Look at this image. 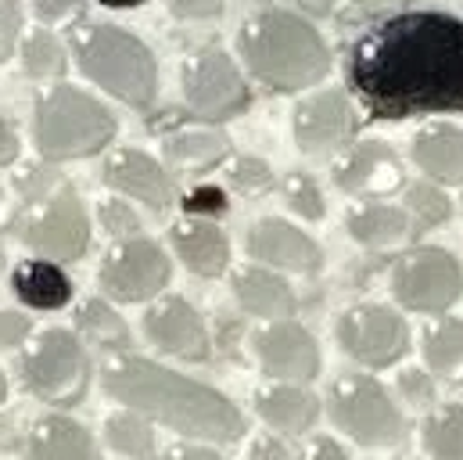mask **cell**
<instances>
[{
  "label": "cell",
  "mask_w": 463,
  "mask_h": 460,
  "mask_svg": "<svg viewBox=\"0 0 463 460\" xmlns=\"http://www.w3.org/2000/svg\"><path fill=\"white\" fill-rule=\"evenodd\" d=\"M352 98L370 119L463 115V18L449 11H395L345 51Z\"/></svg>",
  "instance_id": "1"
},
{
  "label": "cell",
  "mask_w": 463,
  "mask_h": 460,
  "mask_svg": "<svg viewBox=\"0 0 463 460\" xmlns=\"http://www.w3.org/2000/svg\"><path fill=\"white\" fill-rule=\"evenodd\" d=\"M101 385L129 414H140L144 421L151 417L187 439L237 443L248 432V421L220 388L133 352L105 363Z\"/></svg>",
  "instance_id": "2"
},
{
  "label": "cell",
  "mask_w": 463,
  "mask_h": 460,
  "mask_svg": "<svg viewBox=\"0 0 463 460\" xmlns=\"http://www.w3.org/2000/svg\"><path fill=\"white\" fill-rule=\"evenodd\" d=\"M241 58L255 83L273 94H298L331 72V47L320 29L284 7H266L241 25Z\"/></svg>",
  "instance_id": "3"
},
{
  "label": "cell",
  "mask_w": 463,
  "mask_h": 460,
  "mask_svg": "<svg viewBox=\"0 0 463 460\" xmlns=\"http://www.w3.org/2000/svg\"><path fill=\"white\" fill-rule=\"evenodd\" d=\"M72 54L90 83L129 109L147 112L158 98V62L144 40L109 22H83L72 29Z\"/></svg>",
  "instance_id": "4"
},
{
  "label": "cell",
  "mask_w": 463,
  "mask_h": 460,
  "mask_svg": "<svg viewBox=\"0 0 463 460\" xmlns=\"http://www.w3.org/2000/svg\"><path fill=\"white\" fill-rule=\"evenodd\" d=\"M33 137L47 162L98 155L116 137V115L76 87H51L33 112Z\"/></svg>",
  "instance_id": "5"
},
{
  "label": "cell",
  "mask_w": 463,
  "mask_h": 460,
  "mask_svg": "<svg viewBox=\"0 0 463 460\" xmlns=\"http://www.w3.org/2000/svg\"><path fill=\"white\" fill-rule=\"evenodd\" d=\"M18 370H22V385L29 388V396L58 410L83 403L90 388V356L80 342V335L65 328L40 331L33 345L22 352Z\"/></svg>",
  "instance_id": "6"
},
{
  "label": "cell",
  "mask_w": 463,
  "mask_h": 460,
  "mask_svg": "<svg viewBox=\"0 0 463 460\" xmlns=\"http://www.w3.org/2000/svg\"><path fill=\"white\" fill-rule=\"evenodd\" d=\"M331 421L352 443L366 450H395L406 439V417L381 381L370 374H345L331 385L327 396Z\"/></svg>",
  "instance_id": "7"
},
{
  "label": "cell",
  "mask_w": 463,
  "mask_h": 460,
  "mask_svg": "<svg viewBox=\"0 0 463 460\" xmlns=\"http://www.w3.org/2000/svg\"><path fill=\"white\" fill-rule=\"evenodd\" d=\"M251 91L223 47H202L184 65V115L194 122H223L248 112Z\"/></svg>",
  "instance_id": "8"
},
{
  "label": "cell",
  "mask_w": 463,
  "mask_h": 460,
  "mask_svg": "<svg viewBox=\"0 0 463 460\" xmlns=\"http://www.w3.org/2000/svg\"><path fill=\"white\" fill-rule=\"evenodd\" d=\"M14 234L47 263H76L90 248V216L80 195L61 184L14 224Z\"/></svg>",
  "instance_id": "9"
},
{
  "label": "cell",
  "mask_w": 463,
  "mask_h": 460,
  "mask_svg": "<svg viewBox=\"0 0 463 460\" xmlns=\"http://www.w3.org/2000/svg\"><path fill=\"white\" fill-rule=\"evenodd\" d=\"M392 295L413 313H446L463 295V266L446 248H417L392 270Z\"/></svg>",
  "instance_id": "10"
},
{
  "label": "cell",
  "mask_w": 463,
  "mask_h": 460,
  "mask_svg": "<svg viewBox=\"0 0 463 460\" xmlns=\"http://www.w3.org/2000/svg\"><path fill=\"white\" fill-rule=\"evenodd\" d=\"M338 345L355 363L370 370H384L410 352V328L395 310L363 302L338 317Z\"/></svg>",
  "instance_id": "11"
},
{
  "label": "cell",
  "mask_w": 463,
  "mask_h": 460,
  "mask_svg": "<svg viewBox=\"0 0 463 460\" xmlns=\"http://www.w3.org/2000/svg\"><path fill=\"white\" fill-rule=\"evenodd\" d=\"M173 277L169 255L147 237L118 241L101 263V288L116 302H147Z\"/></svg>",
  "instance_id": "12"
},
{
  "label": "cell",
  "mask_w": 463,
  "mask_h": 460,
  "mask_svg": "<svg viewBox=\"0 0 463 460\" xmlns=\"http://www.w3.org/2000/svg\"><path fill=\"white\" fill-rule=\"evenodd\" d=\"M144 335L158 352L187 359V363H205L213 356V335H209L202 313L180 295L158 299L144 313Z\"/></svg>",
  "instance_id": "13"
},
{
  "label": "cell",
  "mask_w": 463,
  "mask_h": 460,
  "mask_svg": "<svg viewBox=\"0 0 463 460\" xmlns=\"http://www.w3.org/2000/svg\"><path fill=\"white\" fill-rule=\"evenodd\" d=\"M355 109L345 91H320L291 115V137L306 155H327L348 148L355 137Z\"/></svg>",
  "instance_id": "14"
},
{
  "label": "cell",
  "mask_w": 463,
  "mask_h": 460,
  "mask_svg": "<svg viewBox=\"0 0 463 460\" xmlns=\"http://www.w3.org/2000/svg\"><path fill=\"white\" fill-rule=\"evenodd\" d=\"M335 184L352 198L381 202L406 187V169L384 140H363L348 148V155L335 166Z\"/></svg>",
  "instance_id": "15"
},
{
  "label": "cell",
  "mask_w": 463,
  "mask_h": 460,
  "mask_svg": "<svg viewBox=\"0 0 463 460\" xmlns=\"http://www.w3.org/2000/svg\"><path fill=\"white\" fill-rule=\"evenodd\" d=\"M255 356L269 378L280 385H306L320 374L317 339L298 321H277L255 335Z\"/></svg>",
  "instance_id": "16"
},
{
  "label": "cell",
  "mask_w": 463,
  "mask_h": 460,
  "mask_svg": "<svg viewBox=\"0 0 463 460\" xmlns=\"http://www.w3.org/2000/svg\"><path fill=\"white\" fill-rule=\"evenodd\" d=\"M248 255L266 270L273 266V270H291V273H317L324 266L320 244L306 230L277 216H266L248 230Z\"/></svg>",
  "instance_id": "17"
},
{
  "label": "cell",
  "mask_w": 463,
  "mask_h": 460,
  "mask_svg": "<svg viewBox=\"0 0 463 460\" xmlns=\"http://www.w3.org/2000/svg\"><path fill=\"white\" fill-rule=\"evenodd\" d=\"M105 184L116 195L137 198L151 213H165L173 206V177L162 169V162H155L151 155H144L137 148H118L109 155Z\"/></svg>",
  "instance_id": "18"
},
{
  "label": "cell",
  "mask_w": 463,
  "mask_h": 460,
  "mask_svg": "<svg viewBox=\"0 0 463 460\" xmlns=\"http://www.w3.org/2000/svg\"><path fill=\"white\" fill-rule=\"evenodd\" d=\"M22 460H101V454L94 446V436L80 421L51 414L25 432Z\"/></svg>",
  "instance_id": "19"
},
{
  "label": "cell",
  "mask_w": 463,
  "mask_h": 460,
  "mask_svg": "<svg viewBox=\"0 0 463 460\" xmlns=\"http://www.w3.org/2000/svg\"><path fill=\"white\" fill-rule=\"evenodd\" d=\"M169 237H173V248H176L180 263L198 277L213 281L231 266V241L213 220H194V216L180 220L169 230Z\"/></svg>",
  "instance_id": "20"
},
{
  "label": "cell",
  "mask_w": 463,
  "mask_h": 460,
  "mask_svg": "<svg viewBox=\"0 0 463 460\" xmlns=\"http://www.w3.org/2000/svg\"><path fill=\"white\" fill-rule=\"evenodd\" d=\"M233 299L244 313L262 317V321H288L298 306L295 292L288 288V281L266 266H244L233 273Z\"/></svg>",
  "instance_id": "21"
},
{
  "label": "cell",
  "mask_w": 463,
  "mask_h": 460,
  "mask_svg": "<svg viewBox=\"0 0 463 460\" xmlns=\"http://www.w3.org/2000/svg\"><path fill=\"white\" fill-rule=\"evenodd\" d=\"M413 162L439 187L463 184V129L449 126V122L420 129L413 140Z\"/></svg>",
  "instance_id": "22"
},
{
  "label": "cell",
  "mask_w": 463,
  "mask_h": 460,
  "mask_svg": "<svg viewBox=\"0 0 463 460\" xmlns=\"http://www.w3.org/2000/svg\"><path fill=\"white\" fill-rule=\"evenodd\" d=\"M259 417L280 436H306L320 421V399L302 385H269L255 396Z\"/></svg>",
  "instance_id": "23"
},
{
  "label": "cell",
  "mask_w": 463,
  "mask_h": 460,
  "mask_svg": "<svg viewBox=\"0 0 463 460\" xmlns=\"http://www.w3.org/2000/svg\"><path fill=\"white\" fill-rule=\"evenodd\" d=\"M11 292L29 310H65L72 302V281L58 263L47 259H25L11 273Z\"/></svg>",
  "instance_id": "24"
},
{
  "label": "cell",
  "mask_w": 463,
  "mask_h": 460,
  "mask_svg": "<svg viewBox=\"0 0 463 460\" xmlns=\"http://www.w3.org/2000/svg\"><path fill=\"white\" fill-rule=\"evenodd\" d=\"M345 230L363 248H395L417 234L410 213L399 206H388V202H366V206L352 209L345 216Z\"/></svg>",
  "instance_id": "25"
},
{
  "label": "cell",
  "mask_w": 463,
  "mask_h": 460,
  "mask_svg": "<svg viewBox=\"0 0 463 460\" xmlns=\"http://www.w3.org/2000/svg\"><path fill=\"white\" fill-rule=\"evenodd\" d=\"M162 151H165L169 166H176V169L209 173L231 155V137L223 129H213V126H194V129L169 133Z\"/></svg>",
  "instance_id": "26"
},
{
  "label": "cell",
  "mask_w": 463,
  "mask_h": 460,
  "mask_svg": "<svg viewBox=\"0 0 463 460\" xmlns=\"http://www.w3.org/2000/svg\"><path fill=\"white\" fill-rule=\"evenodd\" d=\"M76 328H80V335L90 345H98V349H105V352H116V356L129 352V342H133L126 321L118 317L105 299L83 302L80 313H76Z\"/></svg>",
  "instance_id": "27"
},
{
  "label": "cell",
  "mask_w": 463,
  "mask_h": 460,
  "mask_svg": "<svg viewBox=\"0 0 463 460\" xmlns=\"http://www.w3.org/2000/svg\"><path fill=\"white\" fill-rule=\"evenodd\" d=\"M424 359H428V370L439 378H449V381L463 378V321L446 317L431 324L424 335Z\"/></svg>",
  "instance_id": "28"
},
{
  "label": "cell",
  "mask_w": 463,
  "mask_h": 460,
  "mask_svg": "<svg viewBox=\"0 0 463 460\" xmlns=\"http://www.w3.org/2000/svg\"><path fill=\"white\" fill-rule=\"evenodd\" d=\"M18 58H22L25 76H33V80H58V76H65V69H69L65 47H61V40H58L51 29H33V33H25V36H22V47H18Z\"/></svg>",
  "instance_id": "29"
},
{
  "label": "cell",
  "mask_w": 463,
  "mask_h": 460,
  "mask_svg": "<svg viewBox=\"0 0 463 460\" xmlns=\"http://www.w3.org/2000/svg\"><path fill=\"white\" fill-rule=\"evenodd\" d=\"M424 446L435 460H463V407L446 403L424 421Z\"/></svg>",
  "instance_id": "30"
},
{
  "label": "cell",
  "mask_w": 463,
  "mask_h": 460,
  "mask_svg": "<svg viewBox=\"0 0 463 460\" xmlns=\"http://www.w3.org/2000/svg\"><path fill=\"white\" fill-rule=\"evenodd\" d=\"M105 443L129 460H144L151 457L155 450V432H151V421H144L140 414H112L105 421Z\"/></svg>",
  "instance_id": "31"
},
{
  "label": "cell",
  "mask_w": 463,
  "mask_h": 460,
  "mask_svg": "<svg viewBox=\"0 0 463 460\" xmlns=\"http://www.w3.org/2000/svg\"><path fill=\"white\" fill-rule=\"evenodd\" d=\"M406 213H410L417 234H420V230L442 227V224L453 216V198H449L439 184L417 180V184L406 187Z\"/></svg>",
  "instance_id": "32"
},
{
  "label": "cell",
  "mask_w": 463,
  "mask_h": 460,
  "mask_svg": "<svg viewBox=\"0 0 463 460\" xmlns=\"http://www.w3.org/2000/svg\"><path fill=\"white\" fill-rule=\"evenodd\" d=\"M280 195H284L288 209H291L295 216L309 220V224L324 220V213H327V202H324V195H320V184H317L309 173H298V169L288 173V177L280 180Z\"/></svg>",
  "instance_id": "33"
},
{
  "label": "cell",
  "mask_w": 463,
  "mask_h": 460,
  "mask_svg": "<svg viewBox=\"0 0 463 460\" xmlns=\"http://www.w3.org/2000/svg\"><path fill=\"white\" fill-rule=\"evenodd\" d=\"M231 184L237 187V195H262L273 184V169L255 155H241L231 166Z\"/></svg>",
  "instance_id": "34"
},
{
  "label": "cell",
  "mask_w": 463,
  "mask_h": 460,
  "mask_svg": "<svg viewBox=\"0 0 463 460\" xmlns=\"http://www.w3.org/2000/svg\"><path fill=\"white\" fill-rule=\"evenodd\" d=\"M98 220H101V227L109 230L112 237H118V241H129V237H137V230H140V216H137L133 206L122 202V198H105L101 209H98Z\"/></svg>",
  "instance_id": "35"
},
{
  "label": "cell",
  "mask_w": 463,
  "mask_h": 460,
  "mask_svg": "<svg viewBox=\"0 0 463 460\" xmlns=\"http://www.w3.org/2000/svg\"><path fill=\"white\" fill-rule=\"evenodd\" d=\"M227 191L223 187H213V184H202L194 187L187 198H184V209L194 216V220H213V216H223L227 213Z\"/></svg>",
  "instance_id": "36"
},
{
  "label": "cell",
  "mask_w": 463,
  "mask_h": 460,
  "mask_svg": "<svg viewBox=\"0 0 463 460\" xmlns=\"http://www.w3.org/2000/svg\"><path fill=\"white\" fill-rule=\"evenodd\" d=\"M399 392H402V399H406L410 407H428V403L435 399V381H431L428 370L410 367V370L399 374Z\"/></svg>",
  "instance_id": "37"
},
{
  "label": "cell",
  "mask_w": 463,
  "mask_h": 460,
  "mask_svg": "<svg viewBox=\"0 0 463 460\" xmlns=\"http://www.w3.org/2000/svg\"><path fill=\"white\" fill-rule=\"evenodd\" d=\"M22 36V4L18 0H0V62L11 58Z\"/></svg>",
  "instance_id": "38"
},
{
  "label": "cell",
  "mask_w": 463,
  "mask_h": 460,
  "mask_svg": "<svg viewBox=\"0 0 463 460\" xmlns=\"http://www.w3.org/2000/svg\"><path fill=\"white\" fill-rule=\"evenodd\" d=\"M227 7V0H169V11L184 22H205V18H220Z\"/></svg>",
  "instance_id": "39"
},
{
  "label": "cell",
  "mask_w": 463,
  "mask_h": 460,
  "mask_svg": "<svg viewBox=\"0 0 463 460\" xmlns=\"http://www.w3.org/2000/svg\"><path fill=\"white\" fill-rule=\"evenodd\" d=\"M33 335V321L25 313H14V310H4L0 313V349H14Z\"/></svg>",
  "instance_id": "40"
},
{
  "label": "cell",
  "mask_w": 463,
  "mask_h": 460,
  "mask_svg": "<svg viewBox=\"0 0 463 460\" xmlns=\"http://www.w3.org/2000/svg\"><path fill=\"white\" fill-rule=\"evenodd\" d=\"M76 7H80V0H33V11L43 25H54V22L69 18Z\"/></svg>",
  "instance_id": "41"
},
{
  "label": "cell",
  "mask_w": 463,
  "mask_h": 460,
  "mask_svg": "<svg viewBox=\"0 0 463 460\" xmlns=\"http://www.w3.org/2000/svg\"><path fill=\"white\" fill-rule=\"evenodd\" d=\"M251 460H295V454L284 446V439H277V436H259L255 443H251Z\"/></svg>",
  "instance_id": "42"
},
{
  "label": "cell",
  "mask_w": 463,
  "mask_h": 460,
  "mask_svg": "<svg viewBox=\"0 0 463 460\" xmlns=\"http://www.w3.org/2000/svg\"><path fill=\"white\" fill-rule=\"evenodd\" d=\"M18 151H22V140H18V129L0 115V169L4 166H11L14 158H18Z\"/></svg>",
  "instance_id": "43"
},
{
  "label": "cell",
  "mask_w": 463,
  "mask_h": 460,
  "mask_svg": "<svg viewBox=\"0 0 463 460\" xmlns=\"http://www.w3.org/2000/svg\"><path fill=\"white\" fill-rule=\"evenodd\" d=\"M302 460H352V457H348L345 446H342L338 439H327V436H324V439H313V443H309V450H306Z\"/></svg>",
  "instance_id": "44"
},
{
  "label": "cell",
  "mask_w": 463,
  "mask_h": 460,
  "mask_svg": "<svg viewBox=\"0 0 463 460\" xmlns=\"http://www.w3.org/2000/svg\"><path fill=\"white\" fill-rule=\"evenodd\" d=\"M162 460H227L220 450H209V446H169Z\"/></svg>",
  "instance_id": "45"
},
{
  "label": "cell",
  "mask_w": 463,
  "mask_h": 460,
  "mask_svg": "<svg viewBox=\"0 0 463 460\" xmlns=\"http://www.w3.org/2000/svg\"><path fill=\"white\" fill-rule=\"evenodd\" d=\"M335 4H338V0H295V7H298V11H306V14H313V18L331 14V11H335Z\"/></svg>",
  "instance_id": "46"
},
{
  "label": "cell",
  "mask_w": 463,
  "mask_h": 460,
  "mask_svg": "<svg viewBox=\"0 0 463 460\" xmlns=\"http://www.w3.org/2000/svg\"><path fill=\"white\" fill-rule=\"evenodd\" d=\"M359 11H366V14H384V11H395V7H402L406 0H352Z\"/></svg>",
  "instance_id": "47"
},
{
  "label": "cell",
  "mask_w": 463,
  "mask_h": 460,
  "mask_svg": "<svg viewBox=\"0 0 463 460\" xmlns=\"http://www.w3.org/2000/svg\"><path fill=\"white\" fill-rule=\"evenodd\" d=\"M14 443H18V432H14L11 417H4V414H0V450H11Z\"/></svg>",
  "instance_id": "48"
},
{
  "label": "cell",
  "mask_w": 463,
  "mask_h": 460,
  "mask_svg": "<svg viewBox=\"0 0 463 460\" xmlns=\"http://www.w3.org/2000/svg\"><path fill=\"white\" fill-rule=\"evenodd\" d=\"M98 4L116 7V11H129V7H140V4H147V0H98Z\"/></svg>",
  "instance_id": "49"
},
{
  "label": "cell",
  "mask_w": 463,
  "mask_h": 460,
  "mask_svg": "<svg viewBox=\"0 0 463 460\" xmlns=\"http://www.w3.org/2000/svg\"><path fill=\"white\" fill-rule=\"evenodd\" d=\"M0 403H7V378H4V370H0Z\"/></svg>",
  "instance_id": "50"
},
{
  "label": "cell",
  "mask_w": 463,
  "mask_h": 460,
  "mask_svg": "<svg viewBox=\"0 0 463 460\" xmlns=\"http://www.w3.org/2000/svg\"><path fill=\"white\" fill-rule=\"evenodd\" d=\"M0 270H4V248H0Z\"/></svg>",
  "instance_id": "51"
}]
</instances>
